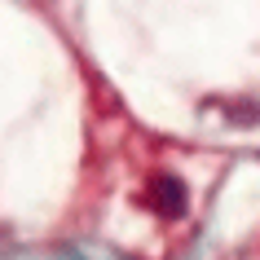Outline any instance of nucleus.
Returning a JSON list of instances; mask_svg holds the SVG:
<instances>
[{"label": "nucleus", "mask_w": 260, "mask_h": 260, "mask_svg": "<svg viewBox=\"0 0 260 260\" xmlns=\"http://www.w3.org/2000/svg\"><path fill=\"white\" fill-rule=\"evenodd\" d=\"M146 203L159 212V216L177 220L181 212H185V203H190V194H185V181L172 177V172H159V177H150V190H146Z\"/></svg>", "instance_id": "f257e3e1"}]
</instances>
